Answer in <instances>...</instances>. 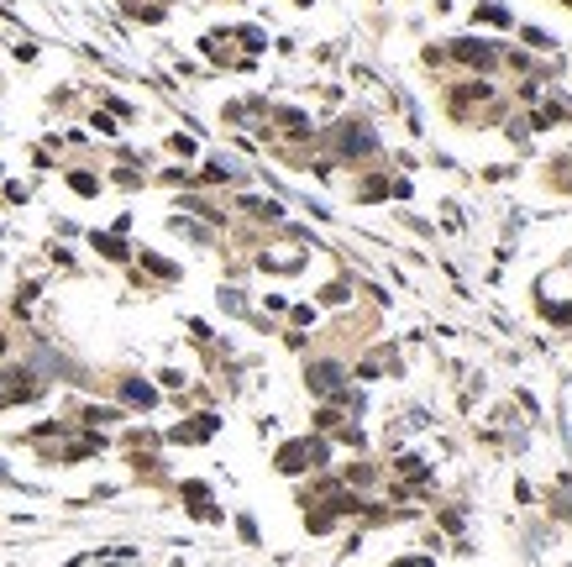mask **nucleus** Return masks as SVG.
<instances>
[{"label":"nucleus","mask_w":572,"mask_h":567,"mask_svg":"<svg viewBox=\"0 0 572 567\" xmlns=\"http://www.w3.org/2000/svg\"><path fill=\"white\" fill-rule=\"evenodd\" d=\"M126 400H137L147 410V404H153V389H147V384H126Z\"/></svg>","instance_id":"f257e3e1"}]
</instances>
